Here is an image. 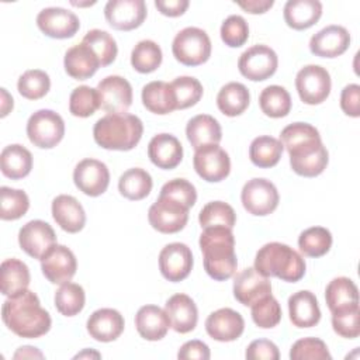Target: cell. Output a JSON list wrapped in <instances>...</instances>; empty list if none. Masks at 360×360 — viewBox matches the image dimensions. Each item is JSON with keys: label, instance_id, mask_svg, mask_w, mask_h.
Wrapping results in <instances>:
<instances>
[{"label": "cell", "instance_id": "ee69618b", "mask_svg": "<svg viewBox=\"0 0 360 360\" xmlns=\"http://www.w3.org/2000/svg\"><path fill=\"white\" fill-rule=\"evenodd\" d=\"M30 198L25 191L3 186L0 188V218L3 221H15L27 214Z\"/></svg>", "mask_w": 360, "mask_h": 360}, {"label": "cell", "instance_id": "9f6ffc18", "mask_svg": "<svg viewBox=\"0 0 360 360\" xmlns=\"http://www.w3.org/2000/svg\"><path fill=\"white\" fill-rule=\"evenodd\" d=\"M245 357L248 360H278L280 352L271 340L256 339L246 347Z\"/></svg>", "mask_w": 360, "mask_h": 360}, {"label": "cell", "instance_id": "11a10c76", "mask_svg": "<svg viewBox=\"0 0 360 360\" xmlns=\"http://www.w3.org/2000/svg\"><path fill=\"white\" fill-rule=\"evenodd\" d=\"M159 195H166L177 200L187 208H191L197 201L195 187L186 179H173L163 184Z\"/></svg>", "mask_w": 360, "mask_h": 360}, {"label": "cell", "instance_id": "2e32d148", "mask_svg": "<svg viewBox=\"0 0 360 360\" xmlns=\"http://www.w3.org/2000/svg\"><path fill=\"white\" fill-rule=\"evenodd\" d=\"M107 22L120 31H131L142 25L146 18L143 0H110L104 7Z\"/></svg>", "mask_w": 360, "mask_h": 360}, {"label": "cell", "instance_id": "5b68a950", "mask_svg": "<svg viewBox=\"0 0 360 360\" xmlns=\"http://www.w3.org/2000/svg\"><path fill=\"white\" fill-rule=\"evenodd\" d=\"M172 52L181 65L198 66L205 63L211 56V39L204 30L186 27L176 34Z\"/></svg>", "mask_w": 360, "mask_h": 360}, {"label": "cell", "instance_id": "ac0fdd59", "mask_svg": "<svg viewBox=\"0 0 360 360\" xmlns=\"http://www.w3.org/2000/svg\"><path fill=\"white\" fill-rule=\"evenodd\" d=\"M18 243L28 256L41 260L42 256L56 243V235L48 222L42 219H32L20 229Z\"/></svg>", "mask_w": 360, "mask_h": 360}, {"label": "cell", "instance_id": "7a4b0ae2", "mask_svg": "<svg viewBox=\"0 0 360 360\" xmlns=\"http://www.w3.org/2000/svg\"><path fill=\"white\" fill-rule=\"evenodd\" d=\"M198 243L202 252L204 269L211 278L225 281L236 273L238 259L235 253V238L231 228H205L200 235Z\"/></svg>", "mask_w": 360, "mask_h": 360}, {"label": "cell", "instance_id": "94428289", "mask_svg": "<svg viewBox=\"0 0 360 360\" xmlns=\"http://www.w3.org/2000/svg\"><path fill=\"white\" fill-rule=\"evenodd\" d=\"M236 4L249 14H263L273 7L274 1L273 0H248V1H236Z\"/></svg>", "mask_w": 360, "mask_h": 360}, {"label": "cell", "instance_id": "e575fe53", "mask_svg": "<svg viewBox=\"0 0 360 360\" xmlns=\"http://www.w3.org/2000/svg\"><path fill=\"white\" fill-rule=\"evenodd\" d=\"M250 103V94L245 84L229 82L221 87L217 96L218 110L226 117H236L246 111Z\"/></svg>", "mask_w": 360, "mask_h": 360}, {"label": "cell", "instance_id": "ffe728a7", "mask_svg": "<svg viewBox=\"0 0 360 360\" xmlns=\"http://www.w3.org/2000/svg\"><path fill=\"white\" fill-rule=\"evenodd\" d=\"M288 155L292 172L304 177L319 176L326 169L329 162V153L322 141L298 148Z\"/></svg>", "mask_w": 360, "mask_h": 360}, {"label": "cell", "instance_id": "8d00e7d4", "mask_svg": "<svg viewBox=\"0 0 360 360\" xmlns=\"http://www.w3.org/2000/svg\"><path fill=\"white\" fill-rule=\"evenodd\" d=\"M153 181L150 174L141 167H132L125 170L118 180V190L121 195L128 200L139 201L149 195Z\"/></svg>", "mask_w": 360, "mask_h": 360}, {"label": "cell", "instance_id": "3957f363", "mask_svg": "<svg viewBox=\"0 0 360 360\" xmlns=\"http://www.w3.org/2000/svg\"><path fill=\"white\" fill-rule=\"evenodd\" d=\"M143 134V124L134 114H107L97 120L93 136L98 146L108 150H131Z\"/></svg>", "mask_w": 360, "mask_h": 360}, {"label": "cell", "instance_id": "be15d7a7", "mask_svg": "<svg viewBox=\"0 0 360 360\" xmlns=\"http://www.w3.org/2000/svg\"><path fill=\"white\" fill-rule=\"evenodd\" d=\"M0 93H1V112L0 115L1 117H6L11 110H13V97L7 93L6 89H0Z\"/></svg>", "mask_w": 360, "mask_h": 360}, {"label": "cell", "instance_id": "1f68e13d", "mask_svg": "<svg viewBox=\"0 0 360 360\" xmlns=\"http://www.w3.org/2000/svg\"><path fill=\"white\" fill-rule=\"evenodd\" d=\"M142 104L143 107L159 115L170 114L176 110V97L170 83L155 80L142 87Z\"/></svg>", "mask_w": 360, "mask_h": 360}, {"label": "cell", "instance_id": "bcb514c9", "mask_svg": "<svg viewBox=\"0 0 360 360\" xmlns=\"http://www.w3.org/2000/svg\"><path fill=\"white\" fill-rule=\"evenodd\" d=\"M17 89L24 98L39 100L51 89L49 75L41 69H30L18 77Z\"/></svg>", "mask_w": 360, "mask_h": 360}, {"label": "cell", "instance_id": "e0dca14e", "mask_svg": "<svg viewBox=\"0 0 360 360\" xmlns=\"http://www.w3.org/2000/svg\"><path fill=\"white\" fill-rule=\"evenodd\" d=\"M38 28L49 38H72L80 28L79 17L62 7H46L37 15Z\"/></svg>", "mask_w": 360, "mask_h": 360}, {"label": "cell", "instance_id": "7bdbcfd3", "mask_svg": "<svg viewBox=\"0 0 360 360\" xmlns=\"http://www.w3.org/2000/svg\"><path fill=\"white\" fill-rule=\"evenodd\" d=\"M319 141H322L319 131L308 122H292L287 125L280 134V142L288 153Z\"/></svg>", "mask_w": 360, "mask_h": 360}, {"label": "cell", "instance_id": "f546056e", "mask_svg": "<svg viewBox=\"0 0 360 360\" xmlns=\"http://www.w3.org/2000/svg\"><path fill=\"white\" fill-rule=\"evenodd\" d=\"M285 24L297 31L316 24L322 15V3L318 0H288L283 10Z\"/></svg>", "mask_w": 360, "mask_h": 360}, {"label": "cell", "instance_id": "74e56055", "mask_svg": "<svg viewBox=\"0 0 360 360\" xmlns=\"http://www.w3.org/2000/svg\"><path fill=\"white\" fill-rule=\"evenodd\" d=\"M283 149L284 148L280 139L262 135L252 141L249 146V158L255 166L260 169H269L280 162Z\"/></svg>", "mask_w": 360, "mask_h": 360}, {"label": "cell", "instance_id": "9a60e30c", "mask_svg": "<svg viewBox=\"0 0 360 360\" xmlns=\"http://www.w3.org/2000/svg\"><path fill=\"white\" fill-rule=\"evenodd\" d=\"M193 263L191 249L186 243H169L159 253V270L162 276L172 283L187 278L191 273Z\"/></svg>", "mask_w": 360, "mask_h": 360}, {"label": "cell", "instance_id": "b9f144b4", "mask_svg": "<svg viewBox=\"0 0 360 360\" xmlns=\"http://www.w3.org/2000/svg\"><path fill=\"white\" fill-rule=\"evenodd\" d=\"M160 46L152 39L139 41L131 52V65L139 73H152L162 63Z\"/></svg>", "mask_w": 360, "mask_h": 360}, {"label": "cell", "instance_id": "680465c9", "mask_svg": "<svg viewBox=\"0 0 360 360\" xmlns=\"http://www.w3.org/2000/svg\"><path fill=\"white\" fill-rule=\"evenodd\" d=\"M177 357L181 360H208L211 357L210 347L202 340H188L177 352Z\"/></svg>", "mask_w": 360, "mask_h": 360}, {"label": "cell", "instance_id": "6da1fadb", "mask_svg": "<svg viewBox=\"0 0 360 360\" xmlns=\"http://www.w3.org/2000/svg\"><path fill=\"white\" fill-rule=\"evenodd\" d=\"M1 319L14 335L27 339L41 338L52 326L49 312L41 307L38 295L28 288L3 302Z\"/></svg>", "mask_w": 360, "mask_h": 360}, {"label": "cell", "instance_id": "e7e4bbea", "mask_svg": "<svg viewBox=\"0 0 360 360\" xmlns=\"http://www.w3.org/2000/svg\"><path fill=\"white\" fill-rule=\"evenodd\" d=\"M83 357H96V359H98V357H101V354L98 352H96V350L86 349V350H83V352H80V353H77L75 356V359H83Z\"/></svg>", "mask_w": 360, "mask_h": 360}, {"label": "cell", "instance_id": "4316f807", "mask_svg": "<svg viewBox=\"0 0 360 360\" xmlns=\"http://www.w3.org/2000/svg\"><path fill=\"white\" fill-rule=\"evenodd\" d=\"M63 66L72 79L87 80L98 70L101 63L94 51L84 42H80L66 51Z\"/></svg>", "mask_w": 360, "mask_h": 360}, {"label": "cell", "instance_id": "836d02e7", "mask_svg": "<svg viewBox=\"0 0 360 360\" xmlns=\"http://www.w3.org/2000/svg\"><path fill=\"white\" fill-rule=\"evenodd\" d=\"M31 281L28 266L15 259H6L0 267V283L1 292L6 297H13L28 288Z\"/></svg>", "mask_w": 360, "mask_h": 360}, {"label": "cell", "instance_id": "7402d4cb", "mask_svg": "<svg viewBox=\"0 0 360 360\" xmlns=\"http://www.w3.org/2000/svg\"><path fill=\"white\" fill-rule=\"evenodd\" d=\"M350 45V34L342 25H328L309 39V51L319 58H338Z\"/></svg>", "mask_w": 360, "mask_h": 360}, {"label": "cell", "instance_id": "d6a6232c", "mask_svg": "<svg viewBox=\"0 0 360 360\" xmlns=\"http://www.w3.org/2000/svg\"><path fill=\"white\" fill-rule=\"evenodd\" d=\"M0 169L6 177L20 180L30 174L32 169V155L20 143L8 145L1 150Z\"/></svg>", "mask_w": 360, "mask_h": 360}, {"label": "cell", "instance_id": "816d5d0a", "mask_svg": "<svg viewBox=\"0 0 360 360\" xmlns=\"http://www.w3.org/2000/svg\"><path fill=\"white\" fill-rule=\"evenodd\" d=\"M332 328L342 338L356 339L360 335L359 304L332 312Z\"/></svg>", "mask_w": 360, "mask_h": 360}, {"label": "cell", "instance_id": "91938a15", "mask_svg": "<svg viewBox=\"0 0 360 360\" xmlns=\"http://www.w3.org/2000/svg\"><path fill=\"white\" fill-rule=\"evenodd\" d=\"M190 3L188 0H156L155 7L166 17H180L186 13Z\"/></svg>", "mask_w": 360, "mask_h": 360}, {"label": "cell", "instance_id": "681fc988", "mask_svg": "<svg viewBox=\"0 0 360 360\" xmlns=\"http://www.w3.org/2000/svg\"><path fill=\"white\" fill-rule=\"evenodd\" d=\"M100 108V98L97 89L90 86L76 87L69 97V111L75 117L87 118Z\"/></svg>", "mask_w": 360, "mask_h": 360}, {"label": "cell", "instance_id": "f907efd6", "mask_svg": "<svg viewBox=\"0 0 360 360\" xmlns=\"http://www.w3.org/2000/svg\"><path fill=\"white\" fill-rule=\"evenodd\" d=\"M252 307V319L256 326L262 329H270L278 325L281 321V307L278 301L271 295H266L257 300Z\"/></svg>", "mask_w": 360, "mask_h": 360}, {"label": "cell", "instance_id": "4dcf8cb0", "mask_svg": "<svg viewBox=\"0 0 360 360\" xmlns=\"http://www.w3.org/2000/svg\"><path fill=\"white\" fill-rule=\"evenodd\" d=\"M186 135L191 146L198 149L205 145H218L222 139V129L212 115L198 114L187 122Z\"/></svg>", "mask_w": 360, "mask_h": 360}, {"label": "cell", "instance_id": "f6af8a7d", "mask_svg": "<svg viewBox=\"0 0 360 360\" xmlns=\"http://www.w3.org/2000/svg\"><path fill=\"white\" fill-rule=\"evenodd\" d=\"M198 222L202 229L211 226H226L232 229L236 224V214L228 202L211 201L201 208Z\"/></svg>", "mask_w": 360, "mask_h": 360}, {"label": "cell", "instance_id": "6f0895ef", "mask_svg": "<svg viewBox=\"0 0 360 360\" xmlns=\"http://www.w3.org/2000/svg\"><path fill=\"white\" fill-rule=\"evenodd\" d=\"M340 108L342 111L353 118L360 115V86L356 83L345 86L340 93Z\"/></svg>", "mask_w": 360, "mask_h": 360}, {"label": "cell", "instance_id": "f1b7e54d", "mask_svg": "<svg viewBox=\"0 0 360 360\" xmlns=\"http://www.w3.org/2000/svg\"><path fill=\"white\" fill-rule=\"evenodd\" d=\"M135 328L141 338L149 342H156L166 336L170 328V321L160 307L143 305L135 315Z\"/></svg>", "mask_w": 360, "mask_h": 360}, {"label": "cell", "instance_id": "30bf717a", "mask_svg": "<svg viewBox=\"0 0 360 360\" xmlns=\"http://www.w3.org/2000/svg\"><path fill=\"white\" fill-rule=\"evenodd\" d=\"M278 66L277 53L267 45H253L248 48L238 60L240 75L252 82H263L271 77Z\"/></svg>", "mask_w": 360, "mask_h": 360}, {"label": "cell", "instance_id": "d590c367", "mask_svg": "<svg viewBox=\"0 0 360 360\" xmlns=\"http://www.w3.org/2000/svg\"><path fill=\"white\" fill-rule=\"evenodd\" d=\"M326 305L330 312H336L359 304V290L349 277H336L326 285Z\"/></svg>", "mask_w": 360, "mask_h": 360}, {"label": "cell", "instance_id": "83f0119b", "mask_svg": "<svg viewBox=\"0 0 360 360\" xmlns=\"http://www.w3.org/2000/svg\"><path fill=\"white\" fill-rule=\"evenodd\" d=\"M290 321L297 328H312L321 321V309L314 292L301 290L288 298Z\"/></svg>", "mask_w": 360, "mask_h": 360}, {"label": "cell", "instance_id": "603a6c76", "mask_svg": "<svg viewBox=\"0 0 360 360\" xmlns=\"http://www.w3.org/2000/svg\"><path fill=\"white\" fill-rule=\"evenodd\" d=\"M125 321L124 316L112 308H100L94 311L86 323L89 335L103 343L112 342L124 332Z\"/></svg>", "mask_w": 360, "mask_h": 360}, {"label": "cell", "instance_id": "d4e9b609", "mask_svg": "<svg viewBox=\"0 0 360 360\" xmlns=\"http://www.w3.org/2000/svg\"><path fill=\"white\" fill-rule=\"evenodd\" d=\"M165 312L169 316L170 328L177 333H188L194 330L198 322V309L191 297L186 294H174L165 304Z\"/></svg>", "mask_w": 360, "mask_h": 360}, {"label": "cell", "instance_id": "6125c7cd", "mask_svg": "<svg viewBox=\"0 0 360 360\" xmlns=\"http://www.w3.org/2000/svg\"><path fill=\"white\" fill-rule=\"evenodd\" d=\"M14 359H34V357H38V359H42L44 354L37 349V347H32V346H22L20 347L14 356Z\"/></svg>", "mask_w": 360, "mask_h": 360}, {"label": "cell", "instance_id": "484cf974", "mask_svg": "<svg viewBox=\"0 0 360 360\" xmlns=\"http://www.w3.org/2000/svg\"><path fill=\"white\" fill-rule=\"evenodd\" d=\"M52 217L68 233H77L84 228L86 212L82 204L69 194H60L52 201Z\"/></svg>", "mask_w": 360, "mask_h": 360}, {"label": "cell", "instance_id": "7c38bea8", "mask_svg": "<svg viewBox=\"0 0 360 360\" xmlns=\"http://www.w3.org/2000/svg\"><path fill=\"white\" fill-rule=\"evenodd\" d=\"M100 108L108 114H125L132 104V86L122 76L111 75L97 84Z\"/></svg>", "mask_w": 360, "mask_h": 360}, {"label": "cell", "instance_id": "c3c4849f", "mask_svg": "<svg viewBox=\"0 0 360 360\" xmlns=\"http://www.w3.org/2000/svg\"><path fill=\"white\" fill-rule=\"evenodd\" d=\"M174 97L176 110H184L195 105L202 97V84L193 76H180L170 83Z\"/></svg>", "mask_w": 360, "mask_h": 360}, {"label": "cell", "instance_id": "8992f818", "mask_svg": "<svg viewBox=\"0 0 360 360\" xmlns=\"http://www.w3.org/2000/svg\"><path fill=\"white\" fill-rule=\"evenodd\" d=\"M27 135L34 146L51 149L63 139V118L53 110H38L27 121Z\"/></svg>", "mask_w": 360, "mask_h": 360}, {"label": "cell", "instance_id": "60d3db41", "mask_svg": "<svg viewBox=\"0 0 360 360\" xmlns=\"http://www.w3.org/2000/svg\"><path fill=\"white\" fill-rule=\"evenodd\" d=\"M55 308L65 316L77 315L86 304V294L80 284L76 283H65L56 290L53 297Z\"/></svg>", "mask_w": 360, "mask_h": 360}, {"label": "cell", "instance_id": "277c9868", "mask_svg": "<svg viewBox=\"0 0 360 360\" xmlns=\"http://www.w3.org/2000/svg\"><path fill=\"white\" fill-rule=\"evenodd\" d=\"M255 269L266 277H277L287 283H295L304 277L307 264L304 257L291 246L270 242L257 250Z\"/></svg>", "mask_w": 360, "mask_h": 360}, {"label": "cell", "instance_id": "d6986e66", "mask_svg": "<svg viewBox=\"0 0 360 360\" xmlns=\"http://www.w3.org/2000/svg\"><path fill=\"white\" fill-rule=\"evenodd\" d=\"M269 294H271L269 277L260 274L255 267L242 270L233 278V297L242 305L250 307Z\"/></svg>", "mask_w": 360, "mask_h": 360}, {"label": "cell", "instance_id": "f5cc1de1", "mask_svg": "<svg viewBox=\"0 0 360 360\" xmlns=\"http://www.w3.org/2000/svg\"><path fill=\"white\" fill-rule=\"evenodd\" d=\"M291 360H330L332 356L323 340L318 338H304L297 340L290 350Z\"/></svg>", "mask_w": 360, "mask_h": 360}, {"label": "cell", "instance_id": "db71d44e", "mask_svg": "<svg viewBox=\"0 0 360 360\" xmlns=\"http://www.w3.org/2000/svg\"><path fill=\"white\" fill-rule=\"evenodd\" d=\"M219 34L225 45L229 48H239L249 38V25L242 15L232 14L224 20Z\"/></svg>", "mask_w": 360, "mask_h": 360}, {"label": "cell", "instance_id": "4fadbf2b", "mask_svg": "<svg viewBox=\"0 0 360 360\" xmlns=\"http://www.w3.org/2000/svg\"><path fill=\"white\" fill-rule=\"evenodd\" d=\"M41 270L52 284H65L73 278L77 270L75 253L65 245L55 243L41 259Z\"/></svg>", "mask_w": 360, "mask_h": 360}, {"label": "cell", "instance_id": "ab89813d", "mask_svg": "<svg viewBox=\"0 0 360 360\" xmlns=\"http://www.w3.org/2000/svg\"><path fill=\"white\" fill-rule=\"evenodd\" d=\"M332 233L323 226H311L298 236V248L308 257H321L332 248Z\"/></svg>", "mask_w": 360, "mask_h": 360}, {"label": "cell", "instance_id": "44dd1931", "mask_svg": "<svg viewBox=\"0 0 360 360\" xmlns=\"http://www.w3.org/2000/svg\"><path fill=\"white\" fill-rule=\"evenodd\" d=\"M205 330L217 342H233L243 333L245 321L238 311L219 308L208 315Z\"/></svg>", "mask_w": 360, "mask_h": 360}, {"label": "cell", "instance_id": "cb8c5ba5", "mask_svg": "<svg viewBox=\"0 0 360 360\" xmlns=\"http://www.w3.org/2000/svg\"><path fill=\"white\" fill-rule=\"evenodd\" d=\"M148 158L159 169L170 170L180 165L183 159V146L172 134H158L148 145Z\"/></svg>", "mask_w": 360, "mask_h": 360}, {"label": "cell", "instance_id": "9c48e42d", "mask_svg": "<svg viewBox=\"0 0 360 360\" xmlns=\"http://www.w3.org/2000/svg\"><path fill=\"white\" fill-rule=\"evenodd\" d=\"M240 200L243 208L256 217H266L271 214L280 201L277 187L267 179L255 177L245 183Z\"/></svg>", "mask_w": 360, "mask_h": 360}, {"label": "cell", "instance_id": "5bb4252c", "mask_svg": "<svg viewBox=\"0 0 360 360\" xmlns=\"http://www.w3.org/2000/svg\"><path fill=\"white\" fill-rule=\"evenodd\" d=\"M75 186L86 195L98 197L108 188L110 172L105 163L97 159H83L73 170Z\"/></svg>", "mask_w": 360, "mask_h": 360}, {"label": "cell", "instance_id": "52a82bcc", "mask_svg": "<svg viewBox=\"0 0 360 360\" xmlns=\"http://www.w3.org/2000/svg\"><path fill=\"white\" fill-rule=\"evenodd\" d=\"M188 210L177 200L159 195L148 211V219L155 231L160 233H176L187 225Z\"/></svg>", "mask_w": 360, "mask_h": 360}, {"label": "cell", "instance_id": "8fae6325", "mask_svg": "<svg viewBox=\"0 0 360 360\" xmlns=\"http://www.w3.org/2000/svg\"><path fill=\"white\" fill-rule=\"evenodd\" d=\"M193 166L195 173L208 183L222 181L231 173L229 155L219 145H205L195 149Z\"/></svg>", "mask_w": 360, "mask_h": 360}, {"label": "cell", "instance_id": "ba28073f", "mask_svg": "<svg viewBox=\"0 0 360 360\" xmlns=\"http://www.w3.org/2000/svg\"><path fill=\"white\" fill-rule=\"evenodd\" d=\"M332 87L329 72L319 65H307L295 76V89L302 103L316 105L323 103Z\"/></svg>", "mask_w": 360, "mask_h": 360}, {"label": "cell", "instance_id": "f35d334b", "mask_svg": "<svg viewBox=\"0 0 360 360\" xmlns=\"http://www.w3.org/2000/svg\"><path fill=\"white\" fill-rule=\"evenodd\" d=\"M259 105L262 112L271 118H281L288 115L291 110V96L283 87L277 84L267 86L259 96Z\"/></svg>", "mask_w": 360, "mask_h": 360}, {"label": "cell", "instance_id": "03108f58", "mask_svg": "<svg viewBox=\"0 0 360 360\" xmlns=\"http://www.w3.org/2000/svg\"><path fill=\"white\" fill-rule=\"evenodd\" d=\"M72 4L83 7V6H93V4H96V1H89V3H75V1H72Z\"/></svg>", "mask_w": 360, "mask_h": 360}, {"label": "cell", "instance_id": "7dc6e473", "mask_svg": "<svg viewBox=\"0 0 360 360\" xmlns=\"http://www.w3.org/2000/svg\"><path fill=\"white\" fill-rule=\"evenodd\" d=\"M82 42H84L94 51V53L100 59L101 66L111 65L117 58V53H118L117 42L112 38V35H110L107 31L97 30V28L90 30L86 32Z\"/></svg>", "mask_w": 360, "mask_h": 360}]
</instances>
